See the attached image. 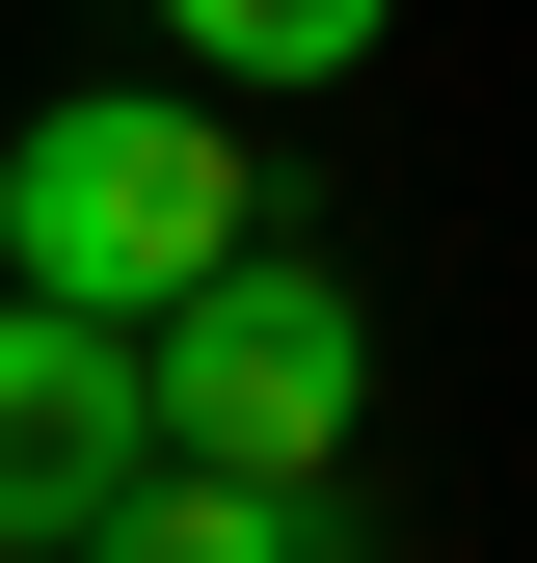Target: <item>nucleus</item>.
I'll return each mask as SVG.
<instances>
[{
  "label": "nucleus",
  "instance_id": "f257e3e1",
  "mask_svg": "<svg viewBox=\"0 0 537 563\" xmlns=\"http://www.w3.org/2000/svg\"><path fill=\"white\" fill-rule=\"evenodd\" d=\"M216 242H268L216 108L108 81V108H28V134H0V268H28V296H81V322H162Z\"/></svg>",
  "mask_w": 537,
  "mask_h": 563
},
{
  "label": "nucleus",
  "instance_id": "f03ea898",
  "mask_svg": "<svg viewBox=\"0 0 537 563\" xmlns=\"http://www.w3.org/2000/svg\"><path fill=\"white\" fill-rule=\"evenodd\" d=\"M134 376H162V456H242V483H322L376 430V296L296 242H216L162 322H134Z\"/></svg>",
  "mask_w": 537,
  "mask_h": 563
},
{
  "label": "nucleus",
  "instance_id": "7ed1b4c3",
  "mask_svg": "<svg viewBox=\"0 0 537 563\" xmlns=\"http://www.w3.org/2000/svg\"><path fill=\"white\" fill-rule=\"evenodd\" d=\"M162 456V376L81 296H0V563H81V510Z\"/></svg>",
  "mask_w": 537,
  "mask_h": 563
},
{
  "label": "nucleus",
  "instance_id": "20e7f679",
  "mask_svg": "<svg viewBox=\"0 0 537 563\" xmlns=\"http://www.w3.org/2000/svg\"><path fill=\"white\" fill-rule=\"evenodd\" d=\"M81 563H322V483H242V456H134Z\"/></svg>",
  "mask_w": 537,
  "mask_h": 563
},
{
  "label": "nucleus",
  "instance_id": "39448f33",
  "mask_svg": "<svg viewBox=\"0 0 537 563\" xmlns=\"http://www.w3.org/2000/svg\"><path fill=\"white\" fill-rule=\"evenodd\" d=\"M403 0H162V54H216V81H350Z\"/></svg>",
  "mask_w": 537,
  "mask_h": 563
}]
</instances>
